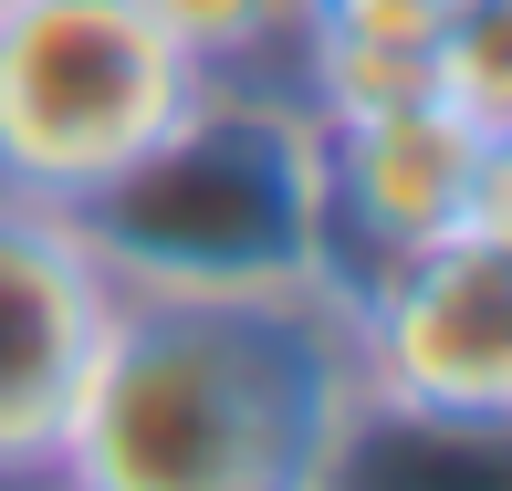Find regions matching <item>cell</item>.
Segmentation results:
<instances>
[{"instance_id":"6da1fadb","label":"cell","mask_w":512,"mask_h":491,"mask_svg":"<svg viewBox=\"0 0 512 491\" xmlns=\"http://www.w3.org/2000/svg\"><path fill=\"white\" fill-rule=\"evenodd\" d=\"M366 418L335 283L115 303L63 481L74 491H335Z\"/></svg>"},{"instance_id":"5b68a950","label":"cell","mask_w":512,"mask_h":491,"mask_svg":"<svg viewBox=\"0 0 512 491\" xmlns=\"http://www.w3.org/2000/svg\"><path fill=\"white\" fill-rule=\"evenodd\" d=\"M356 387L387 418L512 429V230H460L345 293Z\"/></svg>"},{"instance_id":"3957f363","label":"cell","mask_w":512,"mask_h":491,"mask_svg":"<svg viewBox=\"0 0 512 491\" xmlns=\"http://www.w3.org/2000/svg\"><path fill=\"white\" fill-rule=\"evenodd\" d=\"M199 95L147 0H0V199H105Z\"/></svg>"},{"instance_id":"277c9868","label":"cell","mask_w":512,"mask_h":491,"mask_svg":"<svg viewBox=\"0 0 512 491\" xmlns=\"http://www.w3.org/2000/svg\"><path fill=\"white\" fill-rule=\"evenodd\" d=\"M324 168V283L356 293L460 230H512V136L450 115L439 95H387L314 115Z\"/></svg>"},{"instance_id":"7a4b0ae2","label":"cell","mask_w":512,"mask_h":491,"mask_svg":"<svg viewBox=\"0 0 512 491\" xmlns=\"http://www.w3.org/2000/svg\"><path fill=\"white\" fill-rule=\"evenodd\" d=\"M84 241L136 293H262V283H324V168L314 115L293 95H209L74 209Z\"/></svg>"},{"instance_id":"30bf717a","label":"cell","mask_w":512,"mask_h":491,"mask_svg":"<svg viewBox=\"0 0 512 491\" xmlns=\"http://www.w3.org/2000/svg\"><path fill=\"white\" fill-rule=\"evenodd\" d=\"M21 491H74V481H21Z\"/></svg>"},{"instance_id":"9c48e42d","label":"cell","mask_w":512,"mask_h":491,"mask_svg":"<svg viewBox=\"0 0 512 491\" xmlns=\"http://www.w3.org/2000/svg\"><path fill=\"white\" fill-rule=\"evenodd\" d=\"M429 95L450 115H471V126L512 136V0H471L429 42Z\"/></svg>"},{"instance_id":"52a82bcc","label":"cell","mask_w":512,"mask_h":491,"mask_svg":"<svg viewBox=\"0 0 512 491\" xmlns=\"http://www.w3.org/2000/svg\"><path fill=\"white\" fill-rule=\"evenodd\" d=\"M471 0H314V53H304V115L429 95V42Z\"/></svg>"},{"instance_id":"8992f818","label":"cell","mask_w":512,"mask_h":491,"mask_svg":"<svg viewBox=\"0 0 512 491\" xmlns=\"http://www.w3.org/2000/svg\"><path fill=\"white\" fill-rule=\"evenodd\" d=\"M115 303H126V283L84 241L74 209L0 199V491L63 481Z\"/></svg>"},{"instance_id":"ba28073f","label":"cell","mask_w":512,"mask_h":491,"mask_svg":"<svg viewBox=\"0 0 512 491\" xmlns=\"http://www.w3.org/2000/svg\"><path fill=\"white\" fill-rule=\"evenodd\" d=\"M168 42L230 95H293L304 105V53H314V0H147Z\"/></svg>"}]
</instances>
